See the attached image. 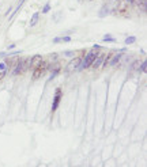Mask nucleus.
I'll return each instance as SVG.
<instances>
[{
	"label": "nucleus",
	"instance_id": "f257e3e1",
	"mask_svg": "<svg viewBox=\"0 0 147 167\" xmlns=\"http://www.w3.org/2000/svg\"><path fill=\"white\" fill-rule=\"evenodd\" d=\"M97 55H98V52H97L95 49H91V50H90V52L86 55V57L82 58V63H80V65H79L78 71H82V69L89 68V67L91 65V63L94 61V58L97 57Z\"/></svg>",
	"mask_w": 147,
	"mask_h": 167
},
{
	"label": "nucleus",
	"instance_id": "f03ea898",
	"mask_svg": "<svg viewBox=\"0 0 147 167\" xmlns=\"http://www.w3.org/2000/svg\"><path fill=\"white\" fill-rule=\"evenodd\" d=\"M48 68H49V65L42 61V63H41L37 68H34V71H33V79H38V77H41L46 71H48Z\"/></svg>",
	"mask_w": 147,
	"mask_h": 167
},
{
	"label": "nucleus",
	"instance_id": "7ed1b4c3",
	"mask_svg": "<svg viewBox=\"0 0 147 167\" xmlns=\"http://www.w3.org/2000/svg\"><path fill=\"white\" fill-rule=\"evenodd\" d=\"M61 88H57L56 94H54V98H53V103H52V112H56L57 107L60 105V99H61Z\"/></svg>",
	"mask_w": 147,
	"mask_h": 167
},
{
	"label": "nucleus",
	"instance_id": "20e7f679",
	"mask_svg": "<svg viewBox=\"0 0 147 167\" xmlns=\"http://www.w3.org/2000/svg\"><path fill=\"white\" fill-rule=\"evenodd\" d=\"M82 63V57H75L74 60L70 61V64L67 65V71L71 72V71H75V69L79 68V65H80Z\"/></svg>",
	"mask_w": 147,
	"mask_h": 167
},
{
	"label": "nucleus",
	"instance_id": "39448f33",
	"mask_svg": "<svg viewBox=\"0 0 147 167\" xmlns=\"http://www.w3.org/2000/svg\"><path fill=\"white\" fill-rule=\"evenodd\" d=\"M14 67H15V68H14V71H12V75H19V74H22V72H24V60H18Z\"/></svg>",
	"mask_w": 147,
	"mask_h": 167
},
{
	"label": "nucleus",
	"instance_id": "423d86ee",
	"mask_svg": "<svg viewBox=\"0 0 147 167\" xmlns=\"http://www.w3.org/2000/svg\"><path fill=\"white\" fill-rule=\"evenodd\" d=\"M103 58H105V55H102V53H98L97 57L94 58V61L91 63V65H90V67H93V68H100V67H102Z\"/></svg>",
	"mask_w": 147,
	"mask_h": 167
},
{
	"label": "nucleus",
	"instance_id": "0eeeda50",
	"mask_svg": "<svg viewBox=\"0 0 147 167\" xmlns=\"http://www.w3.org/2000/svg\"><path fill=\"white\" fill-rule=\"evenodd\" d=\"M42 63V56L41 55H35V56H33L31 58H30V68H37L40 64Z\"/></svg>",
	"mask_w": 147,
	"mask_h": 167
},
{
	"label": "nucleus",
	"instance_id": "6e6552de",
	"mask_svg": "<svg viewBox=\"0 0 147 167\" xmlns=\"http://www.w3.org/2000/svg\"><path fill=\"white\" fill-rule=\"evenodd\" d=\"M121 58H122V53H121V52L117 53V55H114V56H112L110 61H109V65H110V67L117 65V64L120 63V60H121Z\"/></svg>",
	"mask_w": 147,
	"mask_h": 167
},
{
	"label": "nucleus",
	"instance_id": "1a4fd4ad",
	"mask_svg": "<svg viewBox=\"0 0 147 167\" xmlns=\"http://www.w3.org/2000/svg\"><path fill=\"white\" fill-rule=\"evenodd\" d=\"M38 19H40V12H34V14L31 15V19H30V26L34 27V26L38 23Z\"/></svg>",
	"mask_w": 147,
	"mask_h": 167
},
{
	"label": "nucleus",
	"instance_id": "9d476101",
	"mask_svg": "<svg viewBox=\"0 0 147 167\" xmlns=\"http://www.w3.org/2000/svg\"><path fill=\"white\" fill-rule=\"evenodd\" d=\"M108 14H109V7H108V4H105V6L101 8V11H100V14H98V17L103 18V17H106Z\"/></svg>",
	"mask_w": 147,
	"mask_h": 167
},
{
	"label": "nucleus",
	"instance_id": "9b49d317",
	"mask_svg": "<svg viewBox=\"0 0 147 167\" xmlns=\"http://www.w3.org/2000/svg\"><path fill=\"white\" fill-rule=\"evenodd\" d=\"M102 41L103 42H116V38H113L110 34H106V36H103Z\"/></svg>",
	"mask_w": 147,
	"mask_h": 167
},
{
	"label": "nucleus",
	"instance_id": "f8f14e48",
	"mask_svg": "<svg viewBox=\"0 0 147 167\" xmlns=\"http://www.w3.org/2000/svg\"><path fill=\"white\" fill-rule=\"evenodd\" d=\"M136 42V37H127V38H125V41H124V44L125 45H131V44H135Z\"/></svg>",
	"mask_w": 147,
	"mask_h": 167
},
{
	"label": "nucleus",
	"instance_id": "ddd939ff",
	"mask_svg": "<svg viewBox=\"0 0 147 167\" xmlns=\"http://www.w3.org/2000/svg\"><path fill=\"white\" fill-rule=\"evenodd\" d=\"M139 71H140L142 74H146V71H147V63L146 61H142V64L139 65Z\"/></svg>",
	"mask_w": 147,
	"mask_h": 167
},
{
	"label": "nucleus",
	"instance_id": "4468645a",
	"mask_svg": "<svg viewBox=\"0 0 147 167\" xmlns=\"http://www.w3.org/2000/svg\"><path fill=\"white\" fill-rule=\"evenodd\" d=\"M49 11H51V4L46 3L45 6H44V8H42V14H46V12H49Z\"/></svg>",
	"mask_w": 147,
	"mask_h": 167
},
{
	"label": "nucleus",
	"instance_id": "2eb2a0df",
	"mask_svg": "<svg viewBox=\"0 0 147 167\" xmlns=\"http://www.w3.org/2000/svg\"><path fill=\"white\" fill-rule=\"evenodd\" d=\"M139 65H140V61L136 60L135 63H133L132 65H131V69H132V71H133V69H139Z\"/></svg>",
	"mask_w": 147,
	"mask_h": 167
},
{
	"label": "nucleus",
	"instance_id": "dca6fc26",
	"mask_svg": "<svg viewBox=\"0 0 147 167\" xmlns=\"http://www.w3.org/2000/svg\"><path fill=\"white\" fill-rule=\"evenodd\" d=\"M72 41V38H71L70 36H65V37H61V42H71Z\"/></svg>",
	"mask_w": 147,
	"mask_h": 167
},
{
	"label": "nucleus",
	"instance_id": "f3484780",
	"mask_svg": "<svg viewBox=\"0 0 147 167\" xmlns=\"http://www.w3.org/2000/svg\"><path fill=\"white\" fill-rule=\"evenodd\" d=\"M4 69H8L7 64H5V63H0V71H4Z\"/></svg>",
	"mask_w": 147,
	"mask_h": 167
},
{
	"label": "nucleus",
	"instance_id": "a211bd4d",
	"mask_svg": "<svg viewBox=\"0 0 147 167\" xmlns=\"http://www.w3.org/2000/svg\"><path fill=\"white\" fill-rule=\"evenodd\" d=\"M59 42H61V37H54V38H53V44H59Z\"/></svg>",
	"mask_w": 147,
	"mask_h": 167
},
{
	"label": "nucleus",
	"instance_id": "6ab92c4d",
	"mask_svg": "<svg viewBox=\"0 0 147 167\" xmlns=\"http://www.w3.org/2000/svg\"><path fill=\"white\" fill-rule=\"evenodd\" d=\"M7 72H8V69H4V71H3V72H2V74H0V80H2V79H3V77H4V76H5V75H7Z\"/></svg>",
	"mask_w": 147,
	"mask_h": 167
},
{
	"label": "nucleus",
	"instance_id": "aec40b11",
	"mask_svg": "<svg viewBox=\"0 0 147 167\" xmlns=\"http://www.w3.org/2000/svg\"><path fill=\"white\" fill-rule=\"evenodd\" d=\"M64 55H65V56H72L74 52H70V50H68V52H64Z\"/></svg>",
	"mask_w": 147,
	"mask_h": 167
},
{
	"label": "nucleus",
	"instance_id": "412c9836",
	"mask_svg": "<svg viewBox=\"0 0 147 167\" xmlns=\"http://www.w3.org/2000/svg\"><path fill=\"white\" fill-rule=\"evenodd\" d=\"M14 48H15V45H14V44H11V45H8V48H7V49L10 50V49H14Z\"/></svg>",
	"mask_w": 147,
	"mask_h": 167
},
{
	"label": "nucleus",
	"instance_id": "4be33fe9",
	"mask_svg": "<svg viewBox=\"0 0 147 167\" xmlns=\"http://www.w3.org/2000/svg\"><path fill=\"white\" fill-rule=\"evenodd\" d=\"M93 49H95V50H100V45H97V44H95L94 46H93Z\"/></svg>",
	"mask_w": 147,
	"mask_h": 167
},
{
	"label": "nucleus",
	"instance_id": "5701e85b",
	"mask_svg": "<svg viewBox=\"0 0 147 167\" xmlns=\"http://www.w3.org/2000/svg\"><path fill=\"white\" fill-rule=\"evenodd\" d=\"M125 2H127L128 4H132V3H133V0H125Z\"/></svg>",
	"mask_w": 147,
	"mask_h": 167
},
{
	"label": "nucleus",
	"instance_id": "b1692460",
	"mask_svg": "<svg viewBox=\"0 0 147 167\" xmlns=\"http://www.w3.org/2000/svg\"><path fill=\"white\" fill-rule=\"evenodd\" d=\"M4 56H5V53H4V52H2V53H0V58H2V57H4Z\"/></svg>",
	"mask_w": 147,
	"mask_h": 167
},
{
	"label": "nucleus",
	"instance_id": "393cba45",
	"mask_svg": "<svg viewBox=\"0 0 147 167\" xmlns=\"http://www.w3.org/2000/svg\"><path fill=\"white\" fill-rule=\"evenodd\" d=\"M117 2H120V0H117Z\"/></svg>",
	"mask_w": 147,
	"mask_h": 167
}]
</instances>
